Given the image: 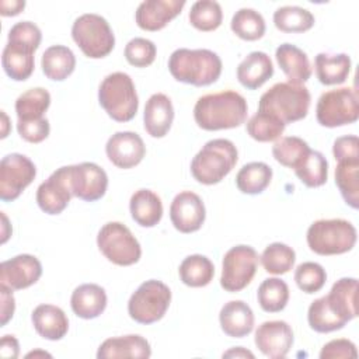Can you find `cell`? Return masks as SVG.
Segmentation results:
<instances>
[{
    "label": "cell",
    "mask_w": 359,
    "mask_h": 359,
    "mask_svg": "<svg viewBox=\"0 0 359 359\" xmlns=\"http://www.w3.org/2000/svg\"><path fill=\"white\" fill-rule=\"evenodd\" d=\"M247 114L245 98L233 90L202 95L194 107V119L205 130L237 128L245 122Z\"/></svg>",
    "instance_id": "6da1fadb"
},
{
    "label": "cell",
    "mask_w": 359,
    "mask_h": 359,
    "mask_svg": "<svg viewBox=\"0 0 359 359\" xmlns=\"http://www.w3.org/2000/svg\"><path fill=\"white\" fill-rule=\"evenodd\" d=\"M174 121V107L170 100L163 93L153 94L144 105L143 123L146 132L151 137H164L171 129Z\"/></svg>",
    "instance_id": "44dd1931"
},
{
    "label": "cell",
    "mask_w": 359,
    "mask_h": 359,
    "mask_svg": "<svg viewBox=\"0 0 359 359\" xmlns=\"http://www.w3.org/2000/svg\"><path fill=\"white\" fill-rule=\"evenodd\" d=\"M151 356V348L146 338L137 334H129L122 337H114L105 339L98 351V359H118V358H142Z\"/></svg>",
    "instance_id": "7402d4cb"
},
{
    "label": "cell",
    "mask_w": 359,
    "mask_h": 359,
    "mask_svg": "<svg viewBox=\"0 0 359 359\" xmlns=\"http://www.w3.org/2000/svg\"><path fill=\"white\" fill-rule=\"evenodd\" d=\"M185 6V0H146L135 13V21L144 31H160L174 20Z\"/></svg>",
    "instance_id": "ffe728a7"
},
{
    "label": "cell",
    "mask_w": 359,
    "mask_h": 359,
    "mask_svg": "<svg viewBox=\"0 0 359 359\" xmlns=\"http://www.w3.org/2000/svg\"><path fill=\"white\" fill-rule=\"evenodd\" d=\"M105 153L115 167L128 170L137 165L143 160L146 154V146L137 133L123 130L114 133L108 139L105 144Z\"/></svg>",
    "instance_id": "d6986e66"
},
{
    "label": "cell",
    "mask_w": 359,
    "mask_h": 359,
    "mask_svg": "<svg viewBox=\"0 0 359 359\" xmlns=\"http://www.w3.org/2000/svg\"><path fill=\"white\" fill-rule=\"evenodd\" d=\"M206 217L203 201L192 191H182L175 195L170 205L172 226L181 233L198 231Z\"/></svg>",
    "instance_id": "2e32d148"
},
{
    "label": "cell",
    "mask_w": 359,
    "mask_h": 359,
    "mask_svg": "<svg viewBox=\"0 0 359 359\" xmlns=\"http://www.w3.org/2000/svg\"><path fill=\"white\" fill-rule=\"evenodd\" d=\"M180 279L189 287H202L212 282L215 276L213 262L201 254L188 255L180 264L178 268Z\"/></svg>",
    "instance_id": "d6a6232c"
},
{
    "label": "cell",
    "mask_w": 359,
    "mask_h": 359,
    "mask_svg": "<svg viewBox=\"0 0 359 359\" xmlns=\"http://www.w3.org/2000/svg\"><path fill=\"white\" fill-rule=\"evenodd\" d=\"M275 57L287 81L303 84L311 76V66L306 52L293 43H282L275 50Z\"/></svg>",
    "instance_id": "4316f807"
},
{
    "label": "cell",
    "mask_w": 359,
    "mask_h": 359,
    "mask_svg": "<svg viewBox=\"0 0 359 359\" xmlns=\"http://www.w3.org/2000/svg\"><path fill=\"white\" fill-rule=\"evenodd\" d=\"M97 245L109 262L119 266L133 265L142 257L139 241L132 231L119 222H108L100 229Z\"/></svg>",
    "instance_id": "30bf717a"
},
{
    "label": "cell",
    "mask_w": 359,
    "mask_h": 359,
    "mask_svg": "<svg viewBox=\"0 0 359 359\" xmlns=\"http://www.w3.org/2000/svg\"><path fill=\"white\" fill-rule=\"evenodd\" d=\"M259 258L266 272L273 275H283L293 268L296 261V252L287 244L272 243L265 247Z\"/></svg>",
    "instance_id": "7bdbcfd3"
},
{
    "label": "cell",
    "mask_w": 359,
    "mask_h": 359,
    "mask_svg": "<svg viewBox=\"0 0 359 359\" xmlns=\"http://www.w3.org/2000/svg\"><path fill=\"white\" fill-rule=\"evenodd\" d=\"M351 57L346 53H318L314 59L316 76L324 86L342 84L351 73Z\"/></svg>",
    "instance_id": "4dcf8cb0"
},
{
    "label": "cell",
    "mask_w": 359,
    "mask_h": 359,
    "mask_svg": "<svg viewBox=\"0 0 359 359\" xmlns=\"http://www.w3.org/2000/svg\"><path fill=\"white\" fill-rule=\"evenodd\" d=\"M223 332L231 338H243L254 328V313L243 300L227 302L219 314Z\"/></svg>",
    "instance_id": "484cf974"
},
{
    "label": "cell",
    "mask_w": 359,
    "mask_h": 359,
    "mask_svg": "<svg viewBox=\"0 0 359 359\" xmlns=\"http://www.w3.org/2000/svg\"><path fill=\"white\" fill-rule=\"evenodd\" d=\"M314 21V15L299 6H282L273 13V24L282 32H306Z\"/></svg>",
    "instance_id": "d590c367"
},
{
    "label": "cell",
    "mask_w": 359,
    "mask_h": 359,
    "mask_svg": "<svg viewBox=\"0 0 359 359\" xmlns=\"http://www.w3.org/2000/svg\"><path fill=\"white\" fill-rule=\"evenodd\" d=\"M332 154L337 161L359 160V139L356 135H345L335 139Z\"/></svg>",
    "instance_id": "c3c4849f"
},
{
    "label": "cell",
    "mask_w": 359,
    "mask_h": 359,
    "mask_svg": "<svg viewBox=\"0 0 359 359\" xmlns=\"http://www.w3.org/2000/svg\"><path fill=\"white\" fill-rule=\"evenodd\" d=\"M42 39L41 29L31 21L14 24L7 36V45L1 53V66L14 81L29 79L35 67L34 53Z\"/></svg>",
    "instance_id": "7a4b0ae2"
},
{
    "label": "cell",
    "mask_w": 359,
    "mask_h": 359,
    "mask_svg": "<svg viewBox=\"0 0 359 359\" xmlns=\"http://www.w3.org/2000/svg\"><path fill=\"white\" fill-rule=\"evenodd\" d=\"M254 342L265 356L280 359L289 353L293 345V331L286 321H265L257 328Z\"/></svg>",
    "instance_id": "ac0fdd59"
},
{
    "label": "cell",
    "mask_w": 359,
    "mask_h": 359,
    "mask_svg": "<svg viewBox=\"0 0 359 359\" xmlns=\"http://www.w3.org/2000/svg\"><path fill=\"white\" fill-rule=\"evenodd\" d=\"M297 178L309 188H318L327 182L328 161L321 151L310 150L303 161L294 168Z\"/></svg>",
    "instance_id": "8d00e7d4"
},
{
    "label": "cell",
    "mask_w": 359,
    "mask_h": 359,
    "mask_svg": "<svg viewBox=\"0 0 359 359\" xmlns=\"http://www.w3.org/2000/svg\"><path fill=\"white\" fill-rule=\"evenodd\" d=\"M171 303L170 287L157 279L143 282L128 302V313L139 324H153L164 317Z\"/></svg>",
    "instance_id": "9c48e42d"
},
{
    "label": "cell",
    "mask_w": 359,
    "mask_h": 359,
    "mask_svg": "<svg viewBox=\"0 0 359 359\" xmlns=\"http://www.w3.org/2000/svg\"><path fill=\"white\" fill-rule=\"evenodd\" d=\"M310 150V146L302 137L285 136L272 146V156L279 164L294 170Z\"/></svg>",
    "instance_id": "ab89813d"
},
{
    "label": "cell",
    "mask_w": 359,
    "mask_h": 359,
    "mask_svg": "<svg viewBox=\"0 0 359 359\" xmlns=\"http://www.w3.org/2000/svg\"><path fill=\"white\" fill-rule=\"evenodd\" d=\"M0 296H1V327H3L13 318V314L15 310V300L13 296V290L1 283H0Z\"/></svg>",
    "instance_id": "f907efd6"
},
{
    "label": "cell",
    "mask_w": 359,
    "mask_h": 359,
    "mask_svg": "<svg viewBox=\"0 0 359 359\" xmlns=\"http://www.w3.org/2000/svg\"><path fill=\"white\" fill-rule=\"evenodd\" d=\"M35 331L45 339L59 341L69 330V320L65 311L53 304H39L31 314Z\"/></svg>",
    "instance_id": "cb8c5ba5"
},
{
    "label": "cell",
    "mask_w": 359,
    "mask_h": 359,
    "mask_svg": "<svg viewBox=\"0 0 359 359\" xmlns=\"http://www.w3.org/2000/svg\"><path fill=\"white\" fill-rule=\"evenodd\" d=\"M36 167L27 156L11 153L0 161V199L11 202L35 180Z\"/></svg>",
    "instance_id": "4fadbf2b"
},
{
    "label": "cell",
    "mask_w": 359,
    "mask_h": 359,
    "mask_svg": "<svg viewBox=\"0 0 359 359\" xmlns=\"http://www.w3.org/2000/svg\"><path fill=\"white\" fill-rule=\"evenodd\" d=\"M285 123L272 114L259 112L254 114L247 121V133L257 142H272L280 137L285 130Z\"/></svg>",
    "instance_id": "ee69618b"
},
{
    "label": "cell",
    "mask_w": 359,
    "mask_h": 359,
    "mask_svg": "<svg viewBox=\"0 0 359 359\" xmlns=\"http://www.w3.org/2000/svg\"><path fill=\"white\" fill-rule=\"evenodd\" d=\"M41 67L48 79L63 81L74 72L76 56L72 49L65 45H52L43 52Z\"/></svg>",
    "instance_id": "f546056e"
},
{
    "label": "cell",
    "mask_w": 359,
    "mask_h": 359,
    "mask_svg": "<svg viewBox=\"0 0 359 359\" xmlns=\"http://www.w3.org/2000/svg\"><path fill=\"white\" fill-rule=\"evenodd\" d=\"M231 31L244 41H257L265 34V20L254 8H240L231 18Z\"/></svg>",
    "instance_id": "60d3db41"
},
{
    "label": "cell",
    "mask_w": 359,
    "mask_h": 359,
    "mask_svg": "<svg viewBox=\"0 0 359 359\" xmlns=\"http://www.w3.org/2000/svg\"><path fill=\"white\" fill-rule=\"evenodd\" d=\"M73 196L69 165H63L53 171L36 189V203L48 215L62 213Z\"/></svg>",
    "instance_id": "9a60e30c"
},
{
    "label": "cell",
    "mask_w": 359,
    "mask_h": 359,
    "mask_svg": "<svg viewBox=\"0 0 359 359\" xmlns=\"http://www.w3.org/2000/svg\"><path fill=\"white\" fill-rule=\"evenodd\" d=\"M356 292L358 280L355 278H341L325 296L331 310L346 323L356 318Z\"/></svg>",
    "instance_id": "f1b7e54d"
},
{
    "label": "cell",
    "mask_w": 359,
    "mask_h": 359,
    "mask_svg": "<svg viewBox=\"0 0 359 359\" xmlns=\"http://www.w3.org/2000/svg\"><path fill=\"white\" fill-rule=\"evenodd\" d=\"M98 101L104 111L116 122H128L135 118L139 98L129 74L115 72L108 74L100 84Z\"/></svg>",
    "instance_id": "8992f818"
},
{
    "label": "cell",
    "mask_w": 359,
    "mask_h": 359,
    "mask_svg": "<svg viewBox=\"0 0 359 359\" xmlns=\"http://www.w3.org/2000/svg\"><path fill=\"white\" fill-rule=\"evenodd\" d=\"M0 353L3 358H17L20 353V345L14 335H4L0 342Z\"/></svg>",
    "instance_id": "816d5d0a"
},
{
    "label": "cell",
    "mask_w": 359,
    "mask_h": 359,
    "mask_svg": "<svg viewBox=\"0 0 359 359\" xmlns=\"http://www.w3.org/2000/svg\"><path fill=\"white\" fill-rule=\"evenodd\" d=\"M27 358H31V356H50V353H48V352H43V351H32V352H29V353H27L25 355Z\"/></svg>",
    "instance_id": "6f0895ef"
},
{
    "label": "cell",
    "mask_w": 359,
    "mask_h": 359,
    "mask_svg": "<svg viewBox=\"0 0 359 359\" xmlns=\"http://www.w3.org/2000/svg\"><path fill=\"white\" fill-rule=\"evenodd\" d=\"M238 153L229 139H213L203 144L191 161L192 177L203 185L219 184L236 165Z\"/></svg>",
    "instance_id": "5b68a950"
},
{
    "label": "cell",
    "mask_w": 359,
    "mask_h": 359,
    "mask_svg": "<svg viewBox=\"0 0 359 359\" xmlns=\"http://www.w3.org/2000/svg\"><path fill=\"white\" fill-rule=\"evenodd\" d=\"M272 180V168L262 161H251L244 164L236 175L238 191L247 195H257L266 189Z\"/></svg>",
    "instance_id": "1f68e13d"
},
{
    "label": "cell",
    "mask_w": 359,
    "mask_h": 359,
    "mask_svg": "<svg viewBox=\"0 0 359 359\" xmlns=\"http://www.w3.org/2000/svg\"><path fill=\"white\" fill-rule=\"evenodd\" d=\"M42 275L39 259L31 254H20L0 265V283L11 290H22L36 283Z\"/></svg>",
    "instance_id": "e0dca14e"
},
{
    "label": "cell",
    "mask_w": 359,
    "mask_h": 359,
    "mask_svg": "<svg viewBox=\"0 0 359 359\" xmlns=\"http://www.w3.org/2000/svg\"><path fill=\"white\" fill-rule=\"evenodd\" d=\"M1 220H3V237H1V244H4L7 241V238L11 236V231H6V229L8 227V219L7 216L1 212Z\"/></svg>",
    "instance_id": "11a10c76"
},
{
    "label": "cell",
    "mask_w": 359,
    "mask_h": 359,
    "mask_svg": "<svg viewBox=\"0 0 359 359\" xmlns=\"http://www.w3.org/2000/svg\"><path fill=\"white\" fill-rule=\"evenodd\" d=\"M72 38L81 52L91 59L108 56L115 46V36L108 21L94 13L81 14L74 20Z\"/></svg>",
    "instance_id": "ba28073f"
},
{
    "label": "cell",
    "mask_w": 359,
    "mask_h": 359,
    "mask_svg": "<svg viewBox=\"0 0 359 359\" xmlns=\"http://www.w3.org/2000/svg\"><path fill=\"white\" fill-rule=\"evenodd\" d=\"M310 101L311 95L306 86L292 81H280L261 95L258 111L272 114L287 125L306 118Z\"/></svg>",
    "instance_id": "277c9868"
},
{
    "label": "cell",
    "mask_w": 359,
    "mask_h": 359,
    "mask_svg": "<svg viewBox=\"0 0 359 359\" xmlns=\"http://www.w3.org/2000/svg\"><path fill=\"white\" fill-rule=\"evenodd\" d=\"M223 358H250V359H254V353L243 346H236V348H231L229 351H226L223 353Z\"/></svg>",
    "instance_id": "db71d44e"
},
{
    "label": "cell",
    "mask_w": 359,
    "mask_h": 359,
    "mask_svg": "<svg viewBox=\"0 0 359 359\" xmlns=\"http://www.w3.org/2000/svg\"><path fill=\"white\" fill-rule=\"evenodd\" d=\"M316 116L321 126L337 128L351 125L359 118L358 93L352 87H341L320 95Z\"/></svg>",
    "instance_id": "8fae6325"
},
{
    "label": "cell",
    "mask_w": 359,
    "mask_h": 359,
    "mask_svg": "<svg viewBox=\"0 0 359 359\" xmlns=\"http://www.w3.org/2000/svg\"><path fill=\"white\" fill-rule=\"evenodd\" d=\"M157 48L156 45L146 38H133L130 39L123 50L125 59L129 65L135 67H147L150 66L156 59Z\"/></svg>",
    "instance_id": "bcb514c9"
},
{
    "label": "cell",
    "mask_w": 359,
    "mask_h": 359,
    "mask_svg": "<svg viewBox=\"0 0 359 359\" xmlns=\"http://www.w3.org/2000/svg\"><path fill=\"white\" fill-rule=\"evenodd\" d=\"M222 59L209 49H175L168 59L171 76L181 83L203 87L213 84L222 74Z\"/></svg>",
    "instance_id": "3957f363"
},
{
    "label": "cell",
    "mask_w": 359,
    "mask_h": 359,
    "mask_svg": "<svg viewBox=\"0 0 359 359\" xmlns=\"http://www.w3.org/2000/svg\"><path fill=\"white\" fill-rule=\"evenodd\" d=\"M359 160L338 161L335 168V184L346 202L353 209L359 206Z\"/></svg>",
    "instance_id": "e575fe53"
},
{
    "label": "cell",
    "mask_w": 359,
    "mask_h": 359,
    "mask_svg": "<svg viewBox=\"0 0 359 359\" xmlns=\"http://www.w3.org/2000/svg\"><path fill=\"white\" fill-rule=\"evenodd\" d=\"M273 76L271 57L261 50L248 53L237 66V80L247 90H257Z\"/></svg>",
    "instance_id": "603a6c76"
},
{
    "label": "cell",
    "mask_w": 359,
    "mask_h": 359,
    "mask_svg": "<svg viewBox=\"0 0 359 359\" xmlns=\"http://www.w3.org/2000/svg\"><path fill=\"white\" fill-rule=\"evenodd\" d=\"M25 7L24 0H1L0 1V14L4 17H13L20 14Z\"/></svg>",
    "instance_id": "f5cc1de1"
},
{
    "label": "cell",
    "mask_w": 359,
    "mask_h": 359,
    "mask_svg": "<svg viewBox=\"0 0 359 359\" xmlns=\"http://www.w3.org/2000/svg\"><path fill=\"white\" fill-rule=\"evenodd\" d=\"M188 18L194 28L209 32L220 27L223 11L220 4L215 0H198L191 6Z\"/></svg>",
    "instance_id": "b9f144b4"
},
{
    "label": "cell",
    "mask_w": 359,
    "mask_h": 359,
    "mask_svg": "<svg viewBox=\"0 0 359 359\" xmlns=\"http://www.w3.org/2000/svg\"><path fill=\"white\" fill-rule=\"evenodd\" d=\"M70 306L73 313L80 318H97L107 307V293L97 283H83L73 290Z\"/></svg>",
    "instance_id": "d4e9b609"
},
{
    "label": "cell",
    "mask_w": 359,
    "mask_h": 359,
    "mask_svg": "<svg viewBox=\"0 0 359 359\" xmlns=\"http://www.w3.org/2000/svg\"><path fill=\"white\" fill-rule=\"evenodd\" d=\"M307 321L311 330L316 332L327 334L337 330H341L345 327L346 321L338 317L330 307L327 297H318L314 302H311L309 311H307Z\"/></svg>",
    "instance_id": "f35d334b"
},
{
    "label": "cell",
    "mask_w": 359,
    "mask_h": 359,
    "mask_svg": "<svg viewBox=\"0 0 359 359\" xmlns=\"http://www.w3.org/2000/svg\"><path fill=\"white\" fill-rule=\"evenodd\" d=\"M356 356H358L356 345L352 341L345 338H338L327 342L320 352L321 359H335V358L355 359Z\"/></svg>",
    "instance_id": "681fc988"
},
{
    "label": "cell",
    "mask_w": 359,
    "mask_h": 359,
    "mask_svg": "<svg viewBox=\"0 0 359 359\" xmlns=\"http://www.w3.org/2000/svg\"><path fill=\"white\" fill-rule=\"evenodd\" d=\"M132 219L142 227H154L163 217L160 196L151 189L136 191L129 201Z\"/></svg>",
    "instance_id": "83f0119b"
},
{
    "label": "cell",
    "mask_w": 359,
    "mask_h": 359,
    "mask_svg": "<svg viewBox=\"0 0 359 359\" xmlns=\"http://www.w3.org/2000/svg\"><path fill=\"white\" fill-rule=\"evenodd\" d=\"M258 266V254L250 245L231 247L223 257L220 286L226 292H240L252 280Z\"/></svg>",
    "instance_id": "7c38bea8"
},
{
    "label": "cell",
    "mask_w": 359,
    "mask_h": 359,
    "mask_svg": "<svg viewBox=\"0 0 359 359\" xmlns=\"http://www.w3.org/2000/svg\"><path fill=\"white\" fill-rule=\"evenodd\" d=\"M1 123H3V130H1V139H4L8 135V118L4 111H1Z\"/></svg>",
    "instance_id": "9f6ffc18"
},
{
    "label": "cell",
    "mask_w": 359,
    "mask_h": 359,
    "mask_svg": "<svg viewBox=\"0 0 359 359\" xmlns=\"http://www.w3.org/2000/svg\"><path fill=\"white\" fill-rule=\"evenodd\" d=\"M69 180L73 196L86 201L94 202L101 199L108 187V175L95 163H80L69 165Z\"/></svg>",
    "instance_id": "5bb4252c"
},
{
    "label": "cell",
    "mask_w": 359,
    "mask_h": 359,
    "mask_svg": "<svg viewBox=\"0 0 359 359\" xmlns=\"http://www.w3.org/2000/svg\"><path fill=\"white\" fill-rule=\"evenodd\" d=\"M50 105V94L42 87L31 88L15 100V114L18 122H29L45 118L43 114Z\"/></svg>",
    "instance_id": "836d02e7"
},
{
    "label": "cell",
    "mask_w": 359,
    "mask_h": 359,
    "mask_svg": "<svg viewBox=\"0 0 359 359\" xmlns=\"http://www.w3.org/2000/svg\"><path fill=\"white\" fill-rule=\"evenodd\" d=\"M17 130L25 142L41 143L49 136L50 126H49V121L46 118L29 121V122H18L17 121Z\"/></svg>",
    "instance_id": "7dc6e473"
},
{
    "label": "cell",
    "mask_w": 359,
    "mask_h": 359,
    "mask_svg": "<svg viewBox=\"0 0 359 359\" xmlns=\"http://www.w3.org/2000/svg\"><path fill=\"white\" fill-rule=\"evenodd\" d=\"M327 280L325 269L317 262H303L297 265L294 271V282L300 290L304 293H316L323 289Z\"/></svg>",
    "instance_id": "f6af8a7d"
},
{
    "label": "cell",
    "mask_w": 359,
    "mask_h": 359,
    "mask_svg": "<svg viewBox=\"0 0 359 359\" xmlns=\"http://www.w3.org/2000/svg\"><path fill=\"white\" fill-rule=\"evenodd\" d=\"M356 229L345 219H320L307 229L309 248L318 255H339L356 244Z\"/></svg>",
    "instance_id": "52a82bcc"
},
{
    "label": "cell",
    "mask_w": 359,
    "mask_h": 359,
    "mask_svg": "<svg viewBox=\"0 0 359 359\" xmlns=\"http://www.w3.org/2000/svg\"><path fill=\"white\" fill-rule=\"evenodd\" d=\"M257 299L264 311H282L289 302V286L279 278H268L258 286Z\"/></svg>",
    "instance_id": "74e56055"
}]
</instances>
